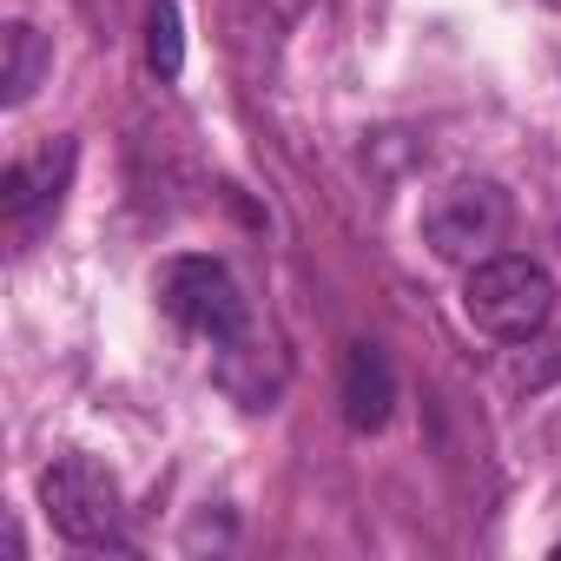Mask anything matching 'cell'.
I'll return each instance as SVG.
<instances>
[{"label": "cell", "instance_id": "ba28073f", "mask_svg": "<svg viewBox=\"0 0 561 561\" xmlns=\"http://www.w3.org/2000/svg\"><path fill=\"white\" fill-rule=\"evenodd\" d=\"M146 60L159 80H179V67H185V21L172 0H152V14H146Z\"/></svg>", "mask_w": 561, "mask_h": 561}, {"label": "cell", "instance_id": "6da1fadb", "mask_svg": "<svg viewBox=\"0 0 561 561\" xmlns=\"http://www.w3.org/2000/svg\"><path fill=\"white\" fill-rule=\"evenodd\" d=\"M462 311H469V324L482 337L522 344V337L548 331V318H554V277L535 257H522V251H495V257L469 264Z\"/></svg>", "mask_w": 561, "mask_h": 561}, {"label": "cell", "instance_id": "30bf717a", "mask_svg": "<svg viewBox=\"0 0 561 561\" xmlns=\"http://www.w3.org/2000/svg\"><path fill=\"white\" fill-rule=\"evenodd\" d=\"M554 561H561V541H554Z\"/></svg>", "mask_w": 561, "mask_h": 561}, {"label": "cell", "instance_id": "277c9868", "mask_svg": "<svg viewBox=\"0 0 561 561\" xmlns=\"http://www.w3.org/2000/svg\"><path fill=\"white\" fill-rule=\"evenodd\" d=\"M159 298H165V311L185 331H198L211 344H225V337L244 331V298H238L231 271L218 257H172L165 277H159Z\"/></svg>", "mask_w": 561, "mask_h": 561}, {"label": "cell", "instance_id": "3957f363", "mask_svg": "<svg viewBox=\"0 0 561 561\" xmlns=\"http://www.w3.org/2000/svg\"><path fill=\"white\" fill-rule=\"evenodd\" d=\"M41 508L73 548H106L119 535V482L93 456H54L41 469Z\"/></svg>", "mask_w": 561, "mask_h": 561}, {"label": "cell", "instance_id": "9c48e42d", "mask_svg": "<svg viewBox=\"0 0 561 561\" xmlns=\"http://www.w3.org/2000/svg\"><path fill=\"white\" fill-rule=\"evenodd\" d=\"M554 377H561V331L522 337L515 357H508V383H515V390H548Z\"/></svg>", "mask_w": 561, "mask_h": 561}, {"label": "cell", "instance_id": "5b68a950", "mask_svg": "<svg viewBox=\"0 0 561 561\" xmlns=\"http://www.w3.org/2000/svg\"><path fill=\"white\" fill-rule=\"evenodd\" d=\"M337 397H344V423L351 430H364V436L383 430L390 410H397V364H390V351L383 344H351Z\"/></svg>", "mask_w": 561, "mask_h": 561}, {"label": "cell", "instance_id": "7a4b0ae2", "mask_svg": "<svg viewBox=\"0 0 561 561\" xmlns=\"http://www.w3.org/2000/svg\"><path fill=\"white\" fill-rule=\"evenodd\" d=\"M508 225H515V205H508V192L495 179H449L423 205V244L443 264H482V257H495L502 238H508Z\"/></svg>", "mask_w": 561, "mask_h": 561}, {"label": "cell", "instance_id": "52a82bcc", "mask_svg": "<svg viewBox=\"0 0 561 561\" xmlns=\"http://www.w3.org/2000/svg\"><path fill=\"white\" fill-rule=\"evenodd\" d=\"M47 73H54V47H47L41 27H27V21H8V27H0V100H8V106H27Z\"/></svg>", "mask_w": 561, "mask_h": 561}, {"label": "cell", "instance_id": "8992f818", "mask_svg": "<svg viewBox=\"0 0 561 561\" xmlns=\"http://www.w3.org/2000/svg\"><path fill=\"white\" fill-rule=\"evenodd\" d=\"M67 179H73V146L67 139L60 146H41L34 159H14L8 165V179H0V211H8L14 225H34L41 211L60 205Z\"/></svg>", "mask_w": 561, "mask_h": 561}]
</instances>
